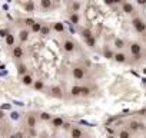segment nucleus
I'll return each mask as SVG.
<instances>
[{"mask_svg":"<svg viewBox=\"0 0 146 138\" xmlns=\"http://www.w3.org/2000/svg\"><path fill=\"white\" fill-rule=\"evenodd\" d=\"M72 75L75 79H83L86 75V69L83 66H75L72 69Z\"/></svg>","mask_w":146,"mask_h":138,"instance_id":"f03ea898","label":"nucleus"},{"mask_svg":"<svg viewBox=\"0 0 146 138\" xmlns=\"http://www.w3.org/2000/svg\"><path fill=\"white\" fill-rule=\"evenodd\" d=\"M22 56H23V49H22V46H15V48H13V58L20 59Z\"/></svg>","mask_w":146,"mask_h":138,"instance_id":"9b49d317","label":"nucleus"},{"mask_svg":"<svg viewBox=\"0 0 146 138\" xmlns=\"http://www.w3.org/2000/svg\"><path fill=\"white\" fill-rule=\"evenodd\" d=\"M49 32H50V29H49V26H42V29H40V33H42L43 36H46V35H49Z\"/></svg>","mask_w":146,"mask_h":138,"instance_id":"c756f323","label":"nucleus"},{"mask_svg":"<svg viewBox=\"0 0 146 138\" xmlns=\"http://www.w3.org/2000/svg\"><path fill=\"white\" fill-rule=\"evenodd\" d=\"M17 72H19L20 75H26V72H27L26 65H19V66H17Z\"/></svg>","mask_w":146,"mask_h":138,"instance_id":"a878e982","label":"nucleus"},{"mask_svg":"<svg viewBox=\"0 0 146 138\" xmlns=\"http://www.w3.org/2000/svg\"><path fill=\"white\" fill-rule=\"evenodd\" d=\"M53 29H54L57 33H62V32L64 30V26H63V23L57 22V23H54V25H53Z\"/></svg>","mask_w":146,"mask_h":138,"instance_id":"a211bd4d","label":"nucleus"},{"mask_svg":"<svg viewBox=\"0 0 146 138\" xmlns=\"http://www.w3.org/2000/svg\"><path fill=\"white\" fill-rule=\"evenodd\" d=\"M70 95L72 96H80V86H73L70 89Z\"/></svg>","mask_w":146,"mask_h":138,"instance_id":"f3484780","label":"nucleus"},{"mask_svg":"<svg viewBox=\"0 0 146 138\" xmlns=\"http://www.w3.org/2000/svg\"><path fill=\"white\" fill-rule=\"evenodd\" d=\"M119 138H132L130 131H129V129H122V131H119Z\"/></svg>","mask_w":146,"mask_h":138,"instance_id":"dca6fc26","label":"nucleus"},{"mask_svg":"<svg viewBox=\"0 0 146 138\" xmlns=\"http://www.w3.org/2000/svg\"><path fill=\"white\" fill-rule=\"evenodd\" d=\"M6 43H7L9 46H12V45L15 43V36H13V35H7V36H6Z\"/></svg>","mask_w":146,"mask_h":138,"instance_id":"cd10ccee","label":"nucleus"},{"mask_svg":"<svg viewBox=\"0 0 146 138\" xmlns=\"http://www.w3.org/2000/svg\"><path fill=\"white\" fill-rule=\"evenodd\" d=\"M0 131H2V128H0Z\"/></svg>","mask_w":146,"mask_h":138,"instance_id":"e433bc0d","label":"nucleus"},{"mask_svg":"<svg viewBox=\"0 0 146 138\" xmlns=\"http://www.w3.org/2000/svg\"><path fill=\"white\" fill-rule=\"evenodd\" d=\"M50 121H52V125H53L54 128H60V127H63V124H64V121H63L62 117H54V118H52Z\"/></svg>","mask_w":146,"mask_h":138,"instance_id":"6e6552de","label":"nucleus"},{"mask_svg":"<svg viewBox=\"0 0 146 138\" xmlns=\"http://www.w3.org/2000/svg\"><path fill=\"white\" fill-rule=\"evenodd\" d=\"M40 119H42V121H50V119H52V115H50L49 112H42V114H40Z\"/></svg>","mask_w":146,"mask_h":138,"instance_id":"bb28decb","label":"nucleus"},{"mask_svg":"<svg viewBox=\"0 0 146 138\" xmlns=\"http://www.w3.org/2000/svg\"><path fill=\"white\" fill-rule=\"evenodd\" d=\"M5 118V114H3V111H0V119H3Z\"/></svg>","mask_w":146,"mask_h":138,"instance_id":"c9c22d12","label":"nucleus"},{"mask_svg":"<svg viewBox=\"0 0 146 138\" xmlns=\"http://www.w3.org/2000/svg\"><path fill=\"white\" fill-rule=\"evenodd\" d=\"M129 49H130V53H132V55L139 56V53L142 52V45H140V43H137V42H133V43H130Z\"/></svg>","mask_w":146,"mask_h":138,"instance_id":"7ed1b4c3","label":"nucleus"},{"mask_svg":"<svg viewBox=\"0 0 146 138\" xmlns=\"http://www.w3.org/2000/svg\"><path fill=\"white\" fill-rule=\"evenodd\" d=\"M40 29H42V23H37V22H35V23L32 25V30H33L35 33H39V32H40Z\"/></svg>","mask_w":146,"mask_h":138,"instance_id":"b1692460","label":"nucleus"},{"mask_svg":"<svg viewBox=\"0 0 146 138\" xmlns=\"http://www.w3.org/2000/svg\"><path fill=\"white\" fill-rule=\"evenodd\" d=\"M133 10H135V7H133V5H132V3L126 2V3H123V5H122V12H123V13L130 15V13H133Z\"/></svg>","mask_w":146,"mask_h":138,"instance_id":"0eeeda50","label":"nucleus"},{"mask_svg":"<svg viewBox=\"0 0 146 138\" xmlns=\"http://www.w3.org/2000/svg\"><path fill=\"white\" fill-rule=\"evenodd\" d=\"M115 46L117 49H123L125 48V40L123 39H115Z\"/></svg>","mask_w":146,"mask_h":138,"instance_id":"5701e85b","label":"nucleus"},{"mask_svg":"<svg viewBox=\"0 0 146 138\" xmlns=\"http://www.w3.org/2000/svg\"><path fill=\"white\" fill-rule=\"evenodd\" d=\"M95 43H96V39H95V36L86 40V45H88L89 48H93V46H95Z\"/></svg>","mask_w":146,"mask_h":138,"instance_id":"c85d7f7f","label":"nucleus"},{"mask_svg":"<svg viewBox=\"0 0 146 138\" xmlns=\"http://www.w3.org/2000/svg\"><path fill=\"white\" fill-rule=\"evenodd\" d=\"M80 36H82L85 40H88V39L93 38V33H92V30H90V29L85 27V29H82V30H80Z\"/></svg>","mask_w":146,"mask_h":138,"instance_id":"9d476101","label":"nucleus"},{"mask_svg":"<svg viewBox=\"0 0 146 138\" xmlns=\"http://www.w3.org/2000/svg\"><path fill=\"white\" fill-rule=\"evenodd\" d=\"M22 82H23V85H32L35 81H33V78H32L30 75H27V74H26V75H23V76H22Z\"/></svg>","mask_w":146,"mask_h":138,"instance_id":"ddd939ff","label":"nucleus"},{"mask_svg":"<svg viewBox=\"0 0 146 138\" xmlns=\"http://www.w3.org/2000/svg\"><path fill=\"white\" fill-rule=\"evenodd\" d=\"M70 137L72 138H82L83 137V131L78 127H72L70 128Z\"/></svg>","mask_w":146,"mask_h":138,"instance_id":"20e7f679","label":"nucleus"},{"mask_svg":"<svg viewBox=\"0 0 146 138\" xmlns=\"http://www.w3.org/2000/svg\"><path fill=\"white\" fill-rule=\"evenodd\" d=\"M79 7H80V5H79V3H73V5H72V10H73L72 13H76V12L79 10Z\"/></svg>","mask_w":146,"mask_h":138,"instance_id":"2f4dec72","label":"nucleus"},{"mask_svg":"<svg viewBox=\"0 0 146 138\" xmlns=\"http://www.w3.org/2000/svg\"><path fill=\"white\" fill-rule=\"evenodd\" d=\"M27 127H30V128H35L36 127V117L33 114L27 115Z\"/></svg>","mask_w":146,"mask_h":138,"instance_id":"f8f14e48","label":"nucleus"},{"mask_svg":"<svg viewBox=\"0 0 146 138\" xmlns=\"http://www.w3.org/2000/svg\"><path fill=\"white\" fill-rule=\"evenodd\" d=\"M113 59H115L116 63H125L127 58H126V55H125L123 52H117V53L113 55Z\"/></svg>","mask_w":146,"mask_h":138,"instance_id":"423d86ee","label":"nucleus"},{"mask_svg":"<svg viewBox=\"0 0 146 138\" xmlns=\"http://www.w3.org/2000/svg\"><path fill=\"white\" fill-rule=\"evenodd\" d=\"M25 23H26L27 26H30V27H32V25L35 23V20H33V19H26V20H25Z\"/></svg>","mask_w":146,"mask_h":138,"instance_id":"473e14b6","label":"nucleus"},{"mask_svg":"<svg viewBox=\"0 0 146 138\" xmlns=\"http://www.w3.org/2000/svg\"><path fill=\"white\" fill-rule=\"evenodd\" d=\"M63 49H64L67 53H72L73 50H75V43H73L72 40H69V39H67V40H64V42H63Z\"/></svg>","mask_w":146,"mask_h":138,"instance_id":"39448f33","label":"nucleus"},{"mask_svg":"<svg viewBox=\"0 0 146 138\" xmlns=\"http://www.w3.org/2000/svg\"><path fill=\"white\" fill-rule=\"evenodd\" d=\"M33 9H35V3H33V2H29V3L26 5V10H27V12H32Z\"/></svg>","mask_w":146,"mask_h":138,"instance_id":"7c9ffc66","label":"nucleus"},{"mask_svg":"<svg viewBox=\"0 0 146 138\" xmlns=\"http://www.w3.org/2000/svg\"><path fill=\"white\" fill-rule=\"evenodd\" d=\"M9 33L6 32V30H0V36H7Z\"/></svg>","mask_w":146,"mask_h":138,"instance_id":"72a5a7b5","label":"nucleus"},{"mask_svg":"<svg viewBox=\"0 0 146 138\" xmlns=\"http://www.w3.org/2000/svg\"><path fill=\"white\" fill-rule=\"evenodd\" d=\"M19 38H20V40H22V42H26V40L29 39V32H27V30H20Z\"/></svg>","mask_w":146,"mask_h":138,"instance_id":"6ab92c4d","label":"nucleus"},{"mask_svg":"<svg viewBox=\"0 0 146 138\" xmlns=\"http://www.w3.org/2000/svg\"><path fill=\"white\" fill-rule=\"evenodd\" d=\"M129 127H130V131H139V129H143L145 125L137 122V121H130L129 122Z\"/></svg>","mask_w":146,"mask_h":138,"instance_id":"1a4fd4ad","label":"nucleus"},{"mask_svg":"<svg viewBox=\"0 0 146 138\" xmlns=\"http://www.w3.org/2000/svg\"><path fill=\"white\" fill-rule=\"evenodd\" d=\"M52 2H50V0H42V2H40V6L43 7V9H50L52 7Z\"/></svg>","mask_w":146,"mask_h":138,"instance_id":"4be33fe9","label":"nucleus"},{"mask_svg":"<svg viewBox=\"0 0 146 138\" xmlns=\"http://www.w3.org/2000/svg\"><path fill=\"white\" fill-rule=\"evenodd\" d=\"M50 92H52V95H54V96H62V89H60L59 86H53V88L50 89Z\"/></svg>","mask_w":146,"mask_h":138,"instance_id":"412c9836","label":"nucleus"},{"mask_svg":"<svg viewBox=\"0 0 146 138\" xmlns=\"http://www.w3.org/2000/svg\"><path fill=\"white\" fill-rule=\"evenodd\" d=\"M113 55H115V53H113L109 48H105V49H103V56H105V58H108V59H113Z\"/></svg>","mask_w":146,"mask_h":138,"instance_id":"aec40b11","label":"nucleus"},{"mask_svg":"<svg viewBox=\"0 0 146 138\" xmlns=\"http://www.w3.org/2000/svg\"><path fill=\"white\" fill-rule=\"evenodd\" d=\"M132 26L135 27V30H136L137 33H145V32H146V23H145L140 17H135V19L132 20Z\"/></svg>","mask_w":146,"mask_h":138,"instance_id":"f257e3e1","label":"nucleus"},{"mask_svg":"<svg viewBox=\"0 0 146 138\" xmlns=\"http://www.w3.org/2000/svg\"><path fill=\"white\" fill-rule=\"evenodd\" d=\"M92 89L89 86H80V96H89Z\"/></svg>","mask_w":146,"mask_h":138,"instance_id":"2eb2a0df","label":"nucleus"},{"mask_svg":"<svg viewBox=\"0 0 146 138\" xmlns=\"http://www.w3.org/2000/svg\"><path fill=\"white\" fill-rule=\"evenodd\" d=\"M63 128H64V129H69V128H70V124H66V122H64V124H63Z\"/></svg>","mask_w":146,"mask_h":138,"instance_id":"f704fd0d","label":"nucleus"},{"mask_svg":"<svg viewBox=\"0 0 146 138\" xmlns=\"http://www.w3.org/2000/svg\"><path fill=\"white\" fill-rule=\"evenodd\" d=\"M69 20H70V23H73V25H78L80 19H79V15H78V13H70Z\"/></svg>","mask_w":146,"mask_h":138,"instance_id":"4468645a","label":"nucleus"},{"mask_svg":"<svg viewBox=\"0 0 146 138\" xmlns=\"http://www.w3.org/2000/svg\"><path fill=\"white\" fill-rule=\"evenodd\" d=\"M33 86H35V89L42 91V89H43V86H44V84H43L42 81H35V82H33Z\"/></svg>","mask_w":146,"mask_h":138,"instance_id":"393cba45","label":"nucleus"}]
</instances>
